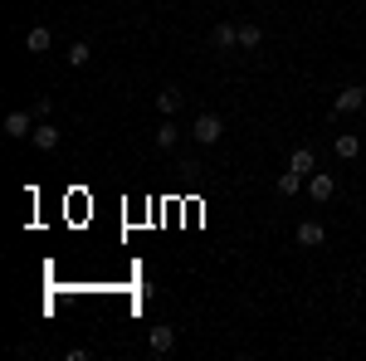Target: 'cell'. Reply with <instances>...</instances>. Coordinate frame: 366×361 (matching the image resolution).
Returning a JSON list of instances; mask_svg holds the SVG:
<instances>
[{"label": "cell", "instance_id": "cell-1", "mask_svg": "<svg viewBox=\"0 0 366 361\" xmlns=\"http://www.w3.org/2000/svg\"><path fill=\"white\" fill-rule=\"evenodd\" d=\"M191 137H196L200 147H215V142L225 137V117H220V112H200L196 122H191Z\"/></svg>", "mask_w": 366, "mask_h": 361}, {"label": "cell", "instance_id": "cell-2", "mask_svg": "<svg viewBox=\"0 0 366 361\" xmlns=\"http://www.w3.org/2000/svg\"><path fill=\"white\" fill-rule=\"evenodd\" d=\"M147 352H152V357H171V352H176V327H171V322L147 327Z\"/></svg>", "mask_w": 366, "mask_h": 361}, {"label": "cell", "instance_id": "cell-3", "mask_svg": "<svg viewBox=\"0 0 366 361\" xmlns=\"http://www.w3.org/2000/svg\"><path fill=\"white\" fill-rule=\"evenodd\" d=\"M366 108V88H357V84H347L337 93V103H332V112H337V117H347V112H362Z\"/></svg>", "mask_w": 366, "mask_h": 361}, {"label": "cell", "instance_id": "cell-4", "mask_svg": "<svg viewBox=\"0 0 366 361\" xmlns=\"http://www.w3.org/2000/svg\"><path fill=\"white\" fill-rule=\"evenodd\" d=\"M29 117H34V108H29V112H5V137H10V142H25L29 132H34V122H29Z\"/></svg>", "mask_w": 366, "mask_h": 361}, {"label": "cell", "instance_id": "cell-5", "mask_svg": "<svg viewBox=\"0 0 366 361\" xmlns=\"http://www.w3.org/2000/svg\"><path fill=\"white\" fill-rule=\"evenodd\" d=\"M308 195L317 200V205H327V200L337 195V181H332L327 171H312V176H308Z\"/></svg>", "mask_w": 366, "mask_h": 361}, {"label": "cell", "instance_id": "cell-6", "mask_svg": "<svg viewBox=\"0 0 366 361\" xmlns=\"http://www.w3.org/2000/svg\"><path fill=\"white\" fill-rule=\"evenodd\" d=\"M59 137H64V132H59L54 122H34V132H29V142H34L39 152H54V147H59Z\"/></svg>", "mask_w": 366, "mask_h": 361}, {"label": "cell", "instance_id": "cell-7", "mask_svg": "<svg viewBox=\"0 0 366 361\" xmlns=\"http://www.w3.org/2000/svg\"><path fill=\"white\" fill-rule=\"evenodd\" d=\"M332 152H337V162H357V157H362V137H357V132H337Z\"/></svg>", "mask_w": 366, "mask_h": 361}, {"label": "cell", "instance_id": "cell-8", "mask_svg": "<svg viewBox=\"0 0 366 361\" xmlns=\"http://www.w3.org/2000/svg\"><path fill=\"white\" fill-rule=\"evenodd\" d=\"M49 44H54V29H49V25H29V34H25V49H29V54H44Z\"/></svg>", "mask_w": 366, "mask_h": 361}, {"label": "cell", "instance_id": "cell-9", "mask_svg": "<svg viewBox=\"0 0 366 361\" xmlns=\"http://www.w3.org/2000/svg\"><path fill=\"white\" fill-rule=\"evenodd\" d=\"M322 239H327V229H322L317 220H303V224H298V244H303V249H317Z\"/></svg>", "mask_w": 366, "mask_h": 361}, {"label": "cell", "instance_id": "cell-10", "mask_svg": "<svg viewBox=\"0 0 366 361\" xmlns=\"http://www.w3.org/2000/svg\"><path fill=\"white\" fill-rule=\"evenodd\" d=\"M181 103H186V98H181V88H176V84H167L162 93H157V108L167 112V117H176V112H181Z\"/></svg>", "mask_w": 366, "mask_h": 361}, {"label": "cell", "instance_id": "cell-11", "mask_svg": "<svg viewBox=\"0 0 366 361\" xmlns=\"http://www.w3.org/2000/svg\"><path fill=\"white\" fill-rule=\"evenodd\" d=\"M288 167H293V171H303V176H312V171H317V157H312V147H293Z\"/></svg>", "mask_w": 366, "mask_h": 361}, {"label": "cell", "instance_id": "cell-12", "mask_svg": "<svg viewBox=\"0 0 366 361\" xmlns=\"http://www.w3.org/2000/svg\"><path fill=\"white\" fill-rule=\"evenodd\" d=\"M210 39H215V49H234V44H239V25H215V34H210Z\"/></svg>", "mask_w": 366, "mask_h": 361}, {"label": "cell", "instance_id": "cell-13", "mask_svg": "<svg viewBox=\"0 0 366 361\" xmlns=\"http://www.w3.org/2000/svg\"><path fill=\"white\" fill-rule=\"evenodd\" d=\"M152 137H157V147H167V152H171V147L181 142V127H176V122H171V117H167V122H162V127H157Z\"/></svg>", "mask_w": 366, "mask_h": 361}, {"label": "cell", "instance_id": "cell-14", "mask_svg": "<svg viewBox=\"0 0 366 361\" xmlns=\"http://www.w3.org/2000/svg\"><path fill=\"white\" fill-rule=\"evenodd\" d=\"M298 191H303V171L288 167V171L279 176V195H298Z\"/></svg>", "mask_w": 366, "mask_h": 361}, {"label": "cell", "instance_id": "cell-15", "mask_svg": "<svg viewBox=\"0 0 366 361\" xmlns=\"http://www.w3.org/2000/svg\"><path fill=\"white\" fill-rule=\"evenodd\" d=\"M264 44V29L259 25H239V49H259Z\"/></svg>", "mask_w": 366, "mask_h": 361}, {"label": "cell", "instance_id": "cell-16", "mask_svg": "<svg viewBox=\"0 0 366 361\" xmlns=\"http://www.w3.org/2000/svg\"><path fill=\"white\" fill-rule=\"evenodd\" d=\"M88 59H93V44H84V39H74V44H69V64H74V69H84Z\"/></svg>", "mask_w": 366, "mask_h": 361}, {"label": "cell", "instance_id": "cell-17", "mask_svg": "<svg viewBox=\"0 0 366 361\" xmlns=\"http://www.w3.org/2000/svg\"><path fill=\"white\" fill-rule=\"evenodd\" d=\"M49 112H54L49 98H34V122H49Z\"/></svg>", "mask_w": 366, "mask_h": 361}]
</instances>
